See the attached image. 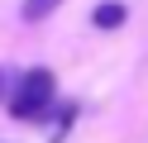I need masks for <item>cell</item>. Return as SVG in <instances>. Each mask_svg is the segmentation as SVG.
I'll return each mask as SVG.
<instances>
[{"mask_svg":"<svg viewBox=\"0 0 148 143\" xmlns=\"http://www.w3.org/2000/svg\"><path fill=\"white\" fill-rule=\"evenodd\" d=\"M0 86H5V76H0Z\"/></svg>","mask_w":148,"mask_h":143,"instance_id":"cell-4","label":"cell"},{"mask_svg":"<svg viewBox=\"0 0 148 143\" xmlns=\"http://www.w3.org/2000/svg\"><path fill=\"white\" fill-rule=\"evenodd\" d=\"M53 95H58L53 72H48V67H29V72L19 76V86H14V95H10V114H14V119H24V124H34V119L48 114Z\"/></svg>","mask_w":148,"mask_h":143,"instance_id":"cell-1","label":"cell"},{"mask_svg":"<svg viewBox=\"0 0 148 143\" xmlns=\"http://www.w3.org/2000/svg\"><path fill=\"white\" fill-rule=\"evenodd\" d=\"M58 5H62V0H24V10H19V14L29 19V24H38V19H48Z\"/></svg>","mask_w":148,"mask_h":143,"instance_id":"cell-3","label":"cell"},{"mask_svg":"<svg viewBox=\"0 0 148 143\" xmlns=\"http://www.w3.org/2000/svg\"><path fill=\"white\" fill-rule=\"evenodd\" d=\"M91 24H96V29H119V24H124V5H119V0H105V5H96Z\"/></svg>","mask_w":148,"mask_h":143,"instance_id":"cell-2","label":"cell"}]
</instances>
